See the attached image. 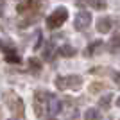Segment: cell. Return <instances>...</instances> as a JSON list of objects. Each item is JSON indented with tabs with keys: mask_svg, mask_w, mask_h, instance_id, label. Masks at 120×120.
Listing matches in <instances>:
<instances>
[{
	"mask_svg": "<svg viewBox=\"0 0 120 120\" xmlns=\"http://www.w3.org/2000/svg\"><path fill=\"white\" fill-rule=\"evenodd\" d=\"M56 88L57 90H81L82 88V77L81 75H57L56 77Z\"/></svg>",
	"mask_w": 120,
	"mask_h": 120,
	"instance_id": "6da1fadb",
	"label": "cell"
},
{
	"mask_svg": "<svg viewBox=\"0 0 120 120\" xmlns=\"http://www.w3.org/2000/svg\"><path fill=\"white\" fill-rule=\"evenodd\" d=\"M57 54L63 56V57H74L75 56V49L72 45H61L57 49Z\"/></svg>",
	"mask_w": 120,
	"mask_h": 120,
	"instance_id": "30bf717a",
	"label": "cell"
},
{
	"mask_svg": "<svg viewBox=\"0 0 120 120\" xmlns=\"http://www.w3.org/2000/svg\"><path fill=\"white\" fill-rule=\"evenodd\" d=\"M5 104L9 106L11 111H13L18 118L23 116V100H22L20 97L13 95V93H5Z\"/></svg>",
	"mask_w": 120,
	"mask_h": 120,
	"instance_id": "277c9868",
	"label": "cell"
},
{
	"mask_svg": "<svg viewBox=\"0 0 120 120\" xmlns=\"http://www.w3.org/2000/svg\"><path fill=\"white\" fill-rule=\"evenodd\" d=\"M118 49H120V34H115L109 41V50L115 52V50H118Z\"/></svg>",
	"mask_w": 120,
	"mask_h": 120,
	"instance_id": "e0dca14e",
	"label": "cell"
},
{
	"mask_svg": "<svg viewBox=\"0 0 120 120\" xmlns=\"http://www.w3.org/2000/svg\"><path fill=\"white\" fill-rule=\"evenodd\" d=\"M0 47H2V41H0Z\"/></svg>",
	"mask_w": 120,
	"mask_h": 120,
	"instance_id": "7402d4cb",
	"label": "cell"
},
{
	"mask_svg": "<svg viewBox=\"0 0 120 120\" xmlns=\"http://www.w3.org/2000/svg\"><path fill=\"white\" fill-rule=\"evenodd\" d=\"M91 23V15L88 11H79L77 16L74 18V29L75 30H84L88 29V25Z\"/></svg>",
	"mask_w": 120,
	"mask_h": 120,
	"instance_id": "5b68a950",
	"label": "cell"
},
{
	"mask_svg": "<svg viewBox=\"0 0 120 120\" xmlns=\"http://www.w3.org/2000/svg\"><path fill=\"white\" fill-rule=\"evenodd\" d=\"M102 41H93V43H90V45L86 47L84 49V57H93V56H97L100 52V50H102Z\"/></svg>",
	"mask_w": 120,
	"mask_h": 120,
	"instance_id": "9c48e42d",
	"label": "cell"
},
{
	"mask_svg": "<svg viewBox=\"0 0 120 120\" xmlns=\"http://www.w3.org/2000/svg\"><path fill=\"white\" fill-rule=\"evenodd\" d=\"M5 61H7V63H13V65H18V63H22V57L16 54L15 50H7V52H5Z\"/></svg>",
	"mask_w": 120,
	"mask_h": 120,
	"instance_id": "8fae6325",
	"label": "cell"
},
{
	"mask_svg": "<svg viewBox=\"0 0 120 120\" xmlns=\"http://www.w3.org/2000/svg\"><path fill=\"white\" fill-rule=\"evenodd\" d=\"M102 88H104V82H102V81H97V82L90 84V88H88V90H90L91 93H97V91H100Z\"/></svg>",
	"mask_w": 120,
	"mask_h": 120,
	"instance_id": "ac0fdd59",
	"label": "cell"
},
{
	"mask_svg": "<svg viewBox=\"0 0 120 120\" xmlns=\"http://www.w3.org/2000/svg\"><path fill=\"white\" fill-rule=\"evenodd\" d=\"M111 100H113V95H111V93H106V95H102L99 99V106L102 108V109H109Z\"/></svg>",
	"mask_w": 120,
	"mask_h": 120,
	"instance_id": "4fadbf2b",
	"label": "cell"
},
{
	"mask_svg": "<svg viewBox=\"0 0 120 120\" xmlns=\"http://www.w3.org/2000/svg\"><path fill=\"white\" fill-rule=\"evenodd\" d=\"M116 106H118V108H120V97H118V99H116Z\"/></svg>",
	"mask_w": 120,
	"mask_h": 120,
	"instance_id": "44dd1931",
	"label": "cell"
},
{
	"mask_svg": "<svg viewBox=\"0 0 120 120\" xmlns=\"http://www.w3.org/2000/svg\"><path fill=\"white\" fill-rule=\"evenodd\" d=\"M29 68L34 74H38V72L41 70V59H38V57H30L29 59Z\"/></svg>",
	"mask_w": 120,
	"mask_h": 120,
	"instance_id": "9a60e30c",
	"label": "cell"
},
{
	"mask_svg": "<svg viewBox=\"0 0 120 120\" xmlns=\"http://www.w3.org/2000/svg\"><path fill=\"white\" fill-rule=\"evenodd\" d=\"M111 27H113V20H111L109 16H102L97 20V30H99L100 34H106V32H109Z\"/></svg>",
	"mask_w": 120,
	"mask_h": 120,
	"instance_id": "ba28073f",
	"label": "cell"
},
{
	"mask_svg": "<svg viewBox=\"0 0 120 120\" xmlns=\"http://www.w3.org/2000/svg\"><path fill=\"white\" fill-rule=\"evenodd\" d=\"M40 0H25L23 4H20L18 7H16V11L18 13H29V11H38L40 9Z\"/></svg>",
	"mask_w": 120,
	"mask_h": 120,
	"instance_id": "52a82bcc",
	"label": "cell"
},
{
	"mask_svg": "<svg viewBox=\"0 0 120 120\" xmlns=\"http://www.w3.org/2000/svg\"><path fill=\"white\" fill-rule=\"evenodd\" d=\"M84 2H86V4H88V5H91V7H93V9H106V5H108V4H106V0H84Z\"/></svg>",
	"mask_w": 120,
	"mask_h": 120,
	"instance_id": "2e32d148",
	"label": "cell"
},
{
	"mask_svg": "<svg viewBox=\"0 0 120 120\" xmlns=\"http://www.w3.org/2000/svg\"><path fill=\"white\" fill-rule=\"evenodd\" d=\"M47 95H49V91H43V90L34 91V113L38 118H41L43 109H47Z\"/></svg>",
	"mask_w": 120,
	"mask_h": 120,
	"instance_id": "3957f363",
	"label": "cell"
},
{
	"mask_svg": "<svg viewBox=\"0 0 120 120\" xmlns=\"http://www.w3.org/2000/svg\"><path fill=\"white\" fill-rule=\"evenodd\" d=\"M4 5H5V2H4V0H0V15H2V11H4Z\"/></svg>",
	"mask_w": 120,
	"mask_h": 120,
	"instance_id": "ffe728a7",
	"label": "cell"
},
{
	"mask_svg": "<svg viewBox=\"0 0 120 120\" xmlns=\"http://www.w3.org/2000/svg\"><path fill=\"white\" fill-rule=\"evenodd\" d=\"M47 109H49V115H56V113H59V109H61L59 99L56 95H52V93L47 95Z\"/></svg>",
	"mask_w": 120,
	"mask_h": 120,
	"instance_id": "8992f818",
	"label": "cell"
},
{
	"mask_svg": "<svg viewBox=\"0 0 120 120\" xmlns=\"http://www.w3.org/2000/svg\"><path fill=\"white\" fill-rule=\"evenodd\" d=\"M66 20H68V11H66V7H57L54 13L49 15L47 25H49V29H57V27H61Z\"/></svg>",
	"mask_w": 120,
	"mask_h": 120,
	"instance_id": "7a4b0ae2",
	"label": "cell"
},
{
	"mask_svg": "<svg viewBox=\"0 0 120 120\" xmlns=\"http://www.w3.org/2000/svg\"><path fill=\"white\" fill-rule=\"evenodd\" d=\"M84 120H100V111L95 108H88L84 113Z\"/></svg>",
	"mask_w": 120,
	"mask_h": 120,
	"instance_id": "7c38bea8",
	"label": "cell"
},
{
	"mask_svg": "<svg viewBox=\"0 0 120 120\" xmlns=\"http://www.w3.org/2000/svg\"><path fill=\"white\" fill-rule=\"evenodd\" d=\"M113 81H115V84L120 88V72H113Z\"/></svg>",
	"mask_w": 120,
	"mask_h": 120,
	"instance_id": "d6986e66",
	"label": "cell"
},
{
	"mask_svg": "<svg viewBox=\"0 0 120 120\" xmlns=\"http://www.w3.org/2000/svg\"><path fill=\"white\" fill-rule=\"evenodd\" d=\"M54 52H57V50H56V47H54V43H47L45 49H43V57H45L47 61L52 59V57H54Z\"/></svg>",
	"mask_w": 120,
	"mask_h": 120,
	"instance_id": "5bb4252c",
	"label": "cell"
}]
</instances>
